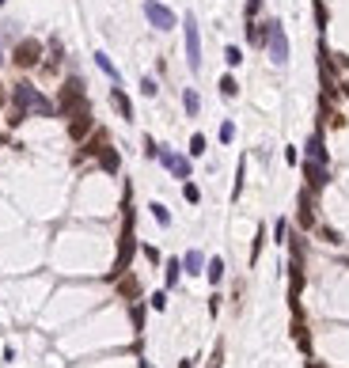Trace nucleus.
Returning a JSON list of instances; mask_svg holds the SVG:
<instances>
[{
  "instance_id": "1",
  "label": "nucleus",
  "mask_w": 349,
  "mask_h": 368,
  "mask_svg": "<svg viewBox=\"0 0 349 368\" xmlns=\"http://www.w3.org/2000/svg\"><path fill=\"white\" fill-rule=\"evenodd\" d=\"M12 99H15V106L23 114H38V118H53V114H57V106L46 99L34 84H27V80H19L15 88H12Z\"/></svg>"
},
{
  "instance_id": "2",
  "label": "nucleus",
  "mask_w": 349,
  "mask_h": 368,
  "mask_svg": "<svg viewBox=\"0 0 349 368\" xmlns=\"http://www.w3.org/2000/svg\"><path fill=\"white\" fill-rule=\"evenodd\" d=\"M87 110V95H84V80H69L61 91V99H57V114L61 118H72V114Z\"/></svg>"
},
{
  "instance_id": "3",
  "label": "nucleus",
  "mask_w": 349,
  "mask_h": 368,
  "mask_svg": "<svg viewBox=\"0 0 349 368\" xmlns=\"http://www.w3.org/2000/svg\"><path fill=\"white\" fill-rule=\"evenodd\" d=\"M182 38H186V65L193 72L201 69V34H198V19L190 15H182Z\"/></svg>"
},
{
  "instance_id": "4",
  "label": "nucleus",
  "mask_w": 349,
  "mask_h": 368,
  "mask_svg": "<svg viewBox=\"0 0 349 368\" xmlns=\"http://www.w3.org/2000/svg\"><path fill=\"white\" fill-rule=\"evenodd\" d=\"M266 50H269V61H274V65H288V38H285V27H281L277 19H269Z\"/></svg>"
},
{
  "instance_id": "5",
  "label": "nucleus",
  "mask_w": 349,
  "mask_h": 368,
  "mask_svg": "<svg viewBox=\"0 0 349 368\" xmlns=\"http://www.w3.org/2000/svg\"><path fill=\"white\" fill-rule=\"evenodd\" d=\"M12 61L19 69H34V65L42 61V42H38V38H19L15 50H12Z\"/></svg>"
},
{
  "instance_id": "6",
  "label": "nucleus",
  "mask_w": 349,
  "mask_h": 368,
  "mask_svg": "<svg viewBox=\"0 0 349 368\" xmlns=\"http://www.w3.org/2000/svg\"><path fill=\"white\" fill-rule=\"evenodd\" d=\"M144 19H148L156 31H171V27L179 23V15H174L167 4H160V0H144Z\"/></svg>"
},
{
  "instance_id": "7",
  "label": "nucleus",
  "mask_w": 349,
  "mask_h": 368,
  "mask_svg": "<svg viewBox=\"0 0 349 368\" xmlns=\"http://www.w3.org/2000/svg\"><path fill=\"white\" fill-rule=\"evenodd\" d=\"M160 163L171 171L174 179H182V182L190 179V160H186V156H179V152H171V148H160Z\"/></svg>"
},
{
  "instance_id": "8",
  "label": "nucleus",
  "mask_w": 349,
  "mask_h": 368,
  "mask_svg": "<svg viewBox=\"0 0 349 368\" xmlns=\"http://www.w3.org/2000/svg\"><path fill=\"white\" fill-rule=\"evenodd\" d=\"M91 129H95L91 110H80V114H72V118H69V137H72V141H84Z\"/></svg>"
},
{
  "instance_id": "9",
  "label": "nucleus",
  "mask_w": 349,
  "mask_h": 368,
  "mask_svg": "<svg viewBox=\"0 0 349 368\" xmlns=\"http://www.w3.org/2000/svg\"><path fill=\"white\" fill-rule=\"evenodd\" d=\"M304 175H307V186H312V190L326 186V163H315V160H307V163H304Z\"/></svg>"
},
{
  "instance_id": "10",
  "label": "nucleus",
  "mask_w": 349,
  "mask_h": 368,
  "mask_svg": "<svg viewBox=\"0 0 349 368\" xmlns=\"http://www.w3.org/2000/svg\"><path fill=\"white\" fill-rule=\"evenodd\" d=\"M110 103H114V110H118L125 122H133V103H129V95H125L122 88H110Z\"/></svg>"
},
{
  "instance_id": "11",
  "label": "nucleus",
  "mask_w": 349,
  "mask_h": 368,
  "mask_svg": "<svg viewBox=\"0 0 349 368\" xmlns=\"http://www.w3.org/2000/svg\"><path fill=\"white\" fill-rule=\"evenodd\" d=\"M300 228H315V212H312V190L300 193Z\"/></svg>"
},
{
  "instance_id": "12",
  "label": "nucleus",
  "mask_w": 349,
  "mask_h": 368,
  "mask_svg": "<svg viewBox=\"0 0 349 368\" xmlns=\"http://www.w3.org/2000/svg\"><path fill=\"white\" fill-rule=\"evenodd\" d=\"M266 34H269V23H255V19L247 23V42L250 46H266Z\"/></svg>"
},
{
  "instance_id": "13",
  "label": "nucleus",
  "mask_w": 349,
  "mask_h": 368,
  "mask_svg": "<svg viewBox=\"0 0 349 368\" xmlns=\"http://www.w3.org/2000/svg\"><path fill=\"white\" fill-rule=\"evenodd\" d=\"M182 110H186L190 118H198V114H201V95L193 91V88H182Z\"/></svg>"
},
{
  "instance_id": "14",
  "label": "nucleus",
  "mask_w": 349,
  "mask_h": 368,
  "mask_svg": "<svg viewBox=\"0 0 349 368\" xmlns=\"http://www.w3.org/2000/svg\"><path fill=\"white\" fill-rule=\"evenodd\" d=\"M307 160H315V163H326V148H323V133H312V141H307Z\"/></svg>"
},
{
  "instance_id": "15",
  "label": "nucleus",
  "mask_w": 349,
  "mask_h": 368,
  "mask_svg": "<svg viewBox=\"0 0 349 368\" xmlns=\"http://www.w3.org/2000/svg\"><path fill=\"white\" fill-rule=\"evenodd\" d=\"M182 269H186V274H201V269H205V255H201V250H186Z\"/></svg>"
},
{
  "instance_id": "16",
  "label": "nucleus",
  "mask_w": 349,
  "mask_h": 368,
  "mask_svg": "<svg viewBox=\"0 0 349 368\" xmlns=\"http://www.w3.org/2000/svg\"><path fill=\"white\" fill-rule=\"evenodd\" d=\"M95 65H99V69H103L106 76H110V80H114V84H118V80H122V76H118V69H114V61H110V57H106L103 50H99V53H95Z\"/></svg>"
},
{
  "instance_id": "17",
  "label": "nucleus",
  "mask_w": 349,
  "mask_h": 368,
  "mask_svg": "<svg viewBox=\"0 0 349 368\" xmlns=\"http://www.w3.org/2000/svg\"><path fill=\"white\" fill-rule=\"evenodd\" d=\"M217 88H220V95H224V99H236V95H239L236 76H220V84H217Z\"/></svg>"
},
{
  "instance_id": "18",
  "label": "nucleus",
  "mask_w": 349,
  "mask_h": 368,
  "mask_svg": "<svg viewBox=\"0 0 349 368\" xmlns=\"http://www.w3.org/2000/svg\"><path fill=\"white\" fill-rule=\"evenodd\" d=\"M205 274L212 285H220V277H224V258H212V262H205Z\"/></svg>"
},
{
  "instance_id": "19",
  "label": "nucleus",
  "mask_w": 349,
  "mask_h": 368,
  "mask_svg": "<svg viewBox=\"0 0 349 368\" xmlns=\"http://www.w3.org/2000/svg\"><path fill=\"white\" fill-rule=\"evenodd\" d=\"M99 160H103V167L110 171V175L118 171V163H122V160H118V152H114V148H103V152H99Z\"/></svg>"
},
{
  "instance_id": "20",
  "label": "nucleus",
  "mask_w": 349,
  "mask_h": 368,
  "mask_svg": "<svg viewBox=\"0 0 349 368\" xmlns=\"http://www.w3.org/2000/svg\"><path fill=\"white\" fill-rule=\"evenodd\" d=\"M152 217H156V224H163V228L171 224V212H167V205H163V201H152Z\"/></svg>"
},
{
  "instance_id": "21",
  "label": "nucleus",
  "mask_w": 349,
  "mask_h": 368,
  "mask_svg": "<svg viewBox=\"0 0 349 368\" xmlns=\"http://www.w3.org/2000/svg\"><path fill=\"white\" fill-rule=\"evenodd\" d=\"M190 156H205V133H193L190 137Z\"/></svg>"
},
{
  "instance_id": "22",
  "label": "nucleus",
  "mask_w": 349,
  "mask_h": 368,
  "mask_svg": "<svg viewBox=\"0 0 349 368\" xmlns=\"http://www.w3.org/2000/svg\"><path fill=\"white\" fill-rule=\"evenodd\" d=\"M179 269H182V262H179V258H171V262H167V288L179 285Z\"/></svg>"
},
{
  "instance_id": "23",
  "label": "nucleus",
  "mask_w": 349,
  "mask_h": 368,
  "mask_svg": "<svg viewBox=\"0 0 349 368\" xmlns=\"http://www.w3.org/2000/svg\"><path fill=\"white\" fill-rule=\"evenodd\" d=\"M224 61L231 65V69H236V65H243V50H239V46H228V50H224Z\"/></svg>"
},
{
  "instance_id": "24",
  "label": "nucleus",
  "mask_w": 349,
  "mask_h": 368,
  "mask_svg": "<svg viewBox=\"0 0 349 368\" xmlns=\"http://www.w3.org/2000/svg\"><path fill=\"white\" fill-rule=\"evenodd\" d=\"M141 95H148V99H156V95H160V84L152 80V76H144V80H141Z\"/></svg>"
},
{
  "instance_id": "25",
  "label": "nucleus",
  "mask_w": 349,
  "mask_h": 368,
  "mask_svg": "<svg viewBox=\"0 0 349 368\" xmlns=\"http://www.w3.org/2000/svg\"><path fill=\"white\" fill-rule=\"evenodd\" d=\"M236 141V122H220V144H231Z\"/></svg>"
},
{
  "instance_id": "26",
  "label": "nucleus",
  "mask_w": 349,
  "mask_h": 368,
  "mask_svg": "<svg viewBox=\"0 0 349 368\" xmlns=\"http://www.w3.org/2000/svg\"><path fill=\"white\" fill-rule=\"evenodd\" d=\"M182 198H186L190 205H198V201H201V190L193 186V182H182Z\"/></svg>"
},
{
  "instance_id": "27",
  "label": "nucleus",
  "mask_w": 349,
  "mask_h": 368,
  "mask_svg": "<svg viewBox=\"0 0 349 368\" xmlns=\"http://www.w3.org/2000/svg\"><path fill=\"white\" fill-rule=\"evenodd\" d=\"M274 243H288V224H285V220H277V224H274Z\"/></svg>"
},
{
  "instance_id": "28",
  "label": "nucleus",
  "mask_w": 349,
  "mask_h": 368,
  "mask_svg": "<svg viewBox=\"0 0 349 368\" xmlns=\"http://www.w3.org/2000/svg\"><path fill=\"white\" fill-rule=\"evenodd\" d=\"M144 156H148V160H160V144L152 141V137H144Z\"/></svg>"
},
{
  "instance_id": "29",
  "label": "nucleus",
  "mask_w": 349,
  "mask_h": 368,
  "mask_svg": "<svg viewBox=\"0 0 349 368\" xmlns=\"http://www.w3.org/2000/svg\"><path fill=\"white\" fill-rule=\"evenodd\" d=\"M258 12H262V0H247V8H243V15H247V19H255Z\"/></svg>"
},
{
  "instance_id": "30",
  "label": "nucleus",
  "mask_w": 349,
  "mask_h": 368,
  "mask_svg": "<svg viewBox=\"0 0 349 368\" xmlns=\"http://www.w3.org/2000/svg\"><path fill=\"white\" fill-rule=\"evenodd\" d=\"M315 19H319V31L326 27V8H323V0H315Z\"/></svg>"
},
{
  "instance_id": "31",
  "label": "nucleus",
  "mask_w": 349,
  "mask_h": 368,
  "mask_svg": "<svg viewBox=\"0 0 349 368\" xmlns=\"http://www.w3.org/2000/svg\"><path fill=\"white\" fill-rule=\"evenodd\" d=\"M152 307L163 312V307H167V293H152Z\"/></svg>"
},
{
  "instance_id": "32",
  "label": "nucleus",
  "mask_w": 349,
  "mask_h": 368,
  "mask_svg": "<svg viewBox=\"0 0 349 368\" xmlns=\"http://www.w3.org/2000/svg\"><path fill=\"white\" fill-rule=\"evenodd\" d=\"M220 361H224V345H217V353H212V361H209V368H220Z\"/></svg>"
},
{
  "instance_id": "33",
  "label": "nucleus",
  "mask_w": 349,
  "mask_h": 368,
  "mask_svg": "<svg viewBox=\"0 0 349 368\" xmlns=\"http://www.w3.org/2000/svg\"><path fill=\"white\" fill-rule=\"evenodd\" d=\"M0 106H4V91H0Z\"/></svg>"
},
{
  "instance_id": "34",
  "label": "nucleus",
  "mask_w": 349,
  "mask_h": 368,
  "mask_svg": "<svg viewBox=\"0 0 349 368\" xmlns=\"http://www.w3.org/2000/svg\"><path fill=\"white\" fill-rule=\"evenodd\" d=\"M4 4H8V0H0V8H4Z\"/></svg>"
},
{
  "instance_id": "35",
  "label": "nucleus",
  "mask_w": 349,
  "mask_h": 368,
  "mask_svg": "<svg viewBox=\"0 0 349 368\" xmlns=\"http://www.w3.org/2000/svg\"><path fill=\"white\" fill-rule=\"evenodd\" d=\"M345 91H349V84H345Z\"/></svg>"
}]
</instances>
